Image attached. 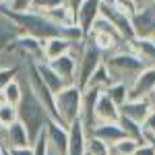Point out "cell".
<instances>
[{
  "label": "cell",
  "instance_id": "41",
  "mask_svg": "<svg viewBox=\"0 0 155 155\" xmlns=\"http://www.w3.org/2000/svg\"><path fill=\"white\" fill-rule=\"evenodd\" d=\"M137 2H139V6H143V4H147L149 0H137Z\"/></svg>",
  "mask_w": 155,
  "mask_h": 155
},
{
  "label": "cell",
  "instance_id": "11",
  "mask_svg": "<svg viewBox=\"0 0 155 155\" xmlns=\"http://www.w3.org/2000/svg\"><path fill=\"white\" fill-rule=\"evenodd\" d=\"M46 139L52 151H56L58 155H66L68 149V128L62 126L56 120H50L46 124Z\"/></svg>",
  "mask_w": 155,
  "mask_h": 155
},
{
  "label": "cell",
  "instance_id": "35",
  "mask_svg": "<svg viewBox=\"0 0 155 155\" xmlns=\"http://www.w3.org/2000/svg\"><path fill=\"white\" fill-rule=\"evenodd\" d=\"M31 2H33V0H12L11 6H6V8L12 11V12H25V11L31 8Z\"/></svg>",
  "mask_w": 155,
  "mask_h": 155
},
{
  "label": "cell",
  "instance_id": "36",
  "mask_svg": "<svg viewBox=\"0 0 155 155\" xmlns=\"http://www.w3.org/2000/svg\"><path fill=\"white\" fill-rule=\"evenodd\" d=\"M134 155H155V145L141 143V145H139V149L134 151Z\"/></svg>",
  "mask_w": 155,
  "mask_h": 155
},
{
  "label": "cell",
  "instance_id": "9",
  "mask_svg": "<svg viewBox=\"0 0 155 155\" xmlns=\"http://www.w3.org/2000/svg\"><path fill=\"white\" fill-rule=\"evenodd\" d=\"M99 15L106 17L110 23L114 25L116 29L120 31V35L124 39H132L134 37V31H132V23H130V17L124 15L122 11H118L116 6H107V4H99Z\"/></svg>",
  "mask_w": 155,
  "mask_h": 155
},
{
  "label": "cell",
  "instance_id": "3",
  "mask_svg": "<svg viewBox=\"0 0 155 155\" xmlns=\"http://www.w3.org/2000/svg\"><path fill=\"white\" fill-rule=\"evenodd\" d=\"M81 97H83V89L79 85H66L62 87L58 93H54V106H56V116L62 126L68 128L74 120H79L81 114Z\"/></svg>",
  "mask_w": 155,
  "mask_h": 155
},
{
  "label": "cell",
  "instance_id": "40",
  "mask_svg": "<svg viewBox=\"0 0 155 155\" xmlns=\"http://www.w3.org/2000/svg\"><path fill=\"white\" fill-rule=\"evenodd\" d=\"M12 0H0V6H11Z\"/></svg>",
  "mask_w": 155,
  "mask_h": 155
},
{
  "label": "cell",
  "instance_id": "34",
  "mask_svg": "<svg viewBox=\"0 0 155 155\" xmlns=\"http://www.w3.org/2000/svg\"><path fill=\"white\" fill-rule=\"evenodd\" d=\"M116 8L122 11L124 15L132 17L134 12L139 11V2H137V0H116Z\"/></svg>",
  "mask_w": 155,
  "mask_h": 155
},
{
  "label": "cell",
  "instance_id": "33",
  "mask_svg": "<svg viewBox=\"0 0 155 155\" xmlns=\"http://www.w3.org/2000/svg\"><path fill=\"white\" fill-rule=\"evenodd\" d=\"M31 149H33V155H48L50 153V145H48V139H46V130L31 143Z\"/></svg>",
  "mask_w": 155,
  "mask_h": 155
},
{
  "label": "cell",
  "instance_id": "42",
  "mask_svg": "<svg viewBox=\"0 0 155 155\" xmlns=\"http://www.w3.org/2000/svg\"><path fill=\"white\" fill-rule=\"evenodd\" d=\"M0 155H4V147L2 145H0Z\"/></svg>",
  "mask_w": 155,
  "mask_h": 155
},
{
  "label": "cell",
  "instance_id": "45",
  "mask_svg": "<svg viewBox=\"0 0 155 155\" xmlns=\"http://www.w3.org/2000/svg\"><path fill=\"white\" fill-rule=\"evenodd\" d=\"M153 41H155V39H153Z\"/></svg>",
  "mask_w": 155,
  "mask_h": 155
},
{
  "label": "cell",
  "instance_id": "2",
  "mask_svg": "<svg viewBox=\"0 0 155 155\" xmlns=\"http://www.w3.org/2000/svg\"><path fill=\"white\" fill-rule=\"evenodd\" d=\"M19 79L23 83V95L21 101L17 104V112H19V122L25 126V130L29 134V141L33 143L41 132L46 130V124L50 122V116L46 112V107L41 106V101L37 99L33 93V89L29 87L27 79L23 77V72L19 71Z\"/></svg>",
  "mask_w": 155,
  "mask_h": 155
},
{
  "label": "cell",
  "instance_id": "24",
  "mask_svg": "<svg viewBox=\"0 0 155 155\" xmlns=\"http://www.w3.org/2000/svg\"><path fill=\"white\" fill-rule=\"evenodd\" d=\"M139 141L130 139V137H124L116 141L114 145H110V155H134V151L139 149Z\"/></svg>",
  "mask_w": 155,
  "mask_h": 155
},
{
  "label": "cell",
  "instance_id": "15",
  "mask_svg": "<svg viewBox=\"0 0 155 155\" xmlns=\"http://www.w3.org/2000/svg\"><path fill=\"white\" fill-rule=\"evenodd\" d=\"M85 147H87V130L81 124V120H74L72 124H68V149H66V155H87Z\"/></svg>",
  "mask_w": 155,
  "mask_h": 155
},
{
  "label": "cell",
  "instance_id": "8",
  "mask_svg": "<svg viewBox=\"0 0 155 155\" xmlns=\"http://www.w3.org/2000/svg\"><path fill=\"white\" fill-rule=\"evenodd\" d=\"M155 91V66H145L128 85V99L149 97Z\"/></svg>",
  "mask_w": 155,
  "mask_h": 155
},
{
  "label": "cell",
  "instance_id": "7",
  "mask_svg": "<svg viewBox=\"0 0 155 155\" xmlns=\"http://www.w3.org/2000/svg\"><path fill=\"white\" fill-rule=\"evenodd\" d=\"M11 48L27 62V60H44V50H41V39H37L33 35H27V33H19L11 41Z\"/></svg>",
  "mask_w": 155,
  "mask_h": 155
},
{
  "label": "cell",
  "instance_id": "25",
  "mask_svg": "<svg viewBox=\"0 0 155 155\" xmlns=\"http://www.w3.org/2000/svg\"><path fill=\"white\" fill-rule=\"evenodd\" d=\"M104 93H106V95L120 107L126 99H128V85H126V83H120V81H114V83L110 85Z\"/></svg>",
  "mask_w": 155,
  "mask_h": 155
},
{
  "label": "cell",
  "instance_id": "31",
  "mask_svg": "<svg viewBox=\"0 0 155 155\" xmlns=\"http://www.w3.org/2000/svg\"><path fill=\"white\" fill-rule=\"evenodd\" d=\"M58 4H64V0H33L31 2V8L29 11L33 12H48L50 8H54V6H58Z\"/></svg>",
  "mask_w": 155,
  "mask_h": 155
},
{
  "label": "cell",
  "instance_id": "16",
  "mask_svg": "<svg viewBox=\"0 0 155 155\" xmlns=\"http://www.w3.org/2000/svg\"><path fill=\"white\" fill-rule=\"evenodd\" d=\"M33 64H35V71H37V74H39V79L44 81V85L48 87L52 93H58L62 87H66V83L62 81V77L50 66V62L37 60V62H33Z\"/></svg>",
  "mask_w": 155,
  "mask_h": 155
},
{
  "label": "cell",
  "instance_id": "29",
  "mask_svg": "<svg viewBox=\"0 0 155 155\" xmlns=\"http://www.w3.org/2000/svg\"><path fill=\"white\" fill-rule=\"evenodd\" d=\"M91 31H101V33H107V35L116 37V39H124V37L120 35V31H118V29H116L114 25L110 23L106 17H101V15H99L95 21H93V25H91ZM91 31H89V33H91Z\"/></svg>",
  "mask_w": 155,
  "mask_h": 155
},
{
  "label": "cell",
  "instance_id": "23",
  "mask_svg": "<svg viewBox=\"0 0 155 155\" xmlns=\"http://www.w3.org/2000/svg\"><path fill=\"white\" fill-rule=\"evenodd\" d=\"M89 39L95 44L97 48L101 50L104 54H107V52H112V50H116L124 41V39H116V37H112V35H107V33H101V31H91L89 33Z\"/></svg>",
  "mask_w": 155,
  "mask_h": 155
},
{
  "label": "cell",
  "instance_id": "20",
  "mask_svg": "<svg viewBox=\"0 0 155 155\" xmlns=\"http://www.w3.org/2000/svg\"><path fill=\"white\" fill-rule=\"evenodd\" d=\"M132 50L147 62V66H155V41L153 39H143V37H132L130 39Z\"/></svg>",
  "mask_w": 155,
  "mask_h": 155
},
{
  "label": "cell",
  "instance_id": "26",
  "mask_svg": "<svg viewBox=\"0 0 155 155\" xmlns=\"http://www.w3.org/2000/svg\"><path fill=\"white\" fill-rule=\"evenodd\" d=\"M19 120V112H17V106H11V104H6V101H2L0 99V126L2 128H6V126H11Z\"/></svg>",
  "mask_w": 155,
  "mask_h": 155
},
{
  "label": "cell",
  "instance_id": "4",
  "mask_svg": "<svg viewBox=\"0 0 155 155\" xmlns=\"http://www.w3.org/2000/svg\"><path fill=\"white\" fill-rule=\"evenodd\" d=\"M101 62H104V52L97 48L89 37H83L81 46L77 50V85L81 89L85 87L91 72L95 71Z\"/></svg>",
  "mask_w": 155,
  "mask_h": 155
},
{
  "label": "cell",
  "instance_id": "14",
  "mask_svg": "<svg viewBox=\"0 0 155 155\" xmlns=\"http://www.w3.org/2000/svg\"><path fill=\"white\" fill-rule=\"evenodd\" d=\"M0 145L4 149H15V147H27V145H31V141H29V134L25 130V126L17 120L15 124L2 128V132H0Z\"/></svg>",
  "mask_w": 155,
  "mask_h": 155
},
{
  "label": "cell",
  "instance_id": "22",
  "mask_svg": "<svg viewBox=\"0 0 155 155\" xmlns=\"http://www.w3.org/2000/svg\"><path fill=\"white\" fill-rule=\"evenodd\" d=\"M21 95H23V83H21V79H19V74H17L11 83L0 91V99L6 101V104H11V106H17V104L21 101Z\"/></svg>",
  "mask_w": 155,
  "mask_h": 155
},
{
  "label": "cell",
  "instance_id": "10",
  "mask_svg": "<svg viewBox=\"0 0 155 155\" xmlns=\"http://www.w3.org/2000/svg\"><path fill=\"white\" fill-rule=\"evenodd\" d=\"M99 4H101V0H83V2H81V6L77 8V12H74L77 27L81 29L83 37L89 35L93 21L99 17Z\"/></svg>",
  "mask_w": 155,
  "mask_h": 155
},
{
  "label": "cell",
  "instance_id": "19",
  "mask_svg": "<svg viewBox=\"0 0 155 155\" xmlns=\"http://www.w3.org/2000/svg\"><path fill=\"white\" fill-rule=\"evenodd\" d=\"M50 21H54L60 27H77V19H74V11H71V6L66 4H58L54 8H50L48 12H44Z\"/></svg>",
  "mask_w": 155,
  "mask_h": 155
},
{
  "label": "cell",
  "instance_id": "46",
  "mask_svg": "<svg viewBox=\"0 0 155 155\" xmlns=\"http://www.w3.org/2000/svg\"><path fill=\"white\" fill-rule=\"evenodd\" d=\"M153 2H155V0H153Z\"/></svg>",
  "mask_w": 155,
  "mask_h": 155
},
{
  "label": "cell",
  "instance_id": "38",
  "mask_svg": "<svg viewBox=\"0 0 155 155\" xmlns=\"http://www.w3.org/2000/svg\"><path fill=\"white\" fill-rule=\"evenodd\" d=\"M81 2H83V0H64V4L71 6V11H74V12H77V8L81 6Z\"/></svg>",
  "mask_w": 155,
  "mask_h": 155
},
{
  "label": "cell",
  "instance_id": "17",
  "mask_svg": "<svg viewBox=\"0 0 155 155\" xmlns=\"http://www.w3.org/2000/svg\"><path fill=\"white\" fill-rule=\"evenodd\" d=\"M95 120L97 122H118L120 120V107L101 91L95 101Z\"/></svg>",
  "mask_w": 155,
  "mask_h": 155
},
{
  "label": "cell",
  "instance_id": "27",
  "mask_svg": "<svg viewBox=\"0 0 155 155\" xmlns=\"http://www.w3.org/2000/svg\"><path fill=\"white\" fill-rule=\"evenodd\" d=\"M118 124L122 126V130L126 132V137H130V139H137L139 143H145V137H143V126H141V124H137V122H132V120L124 118V116H120Z\"/></svg>",
  "mask_w": 155,
  "mask_h": 155
},
{
  "label": "cell",
  "instance_id": "6",
  "mask_svg": "<svg viewBox=\"0 0 155 155\" xmlns=\"http://www.w3.org/2000/svg\"><path fill=\"white\" fill-rule=\"evenodd\" d=\"M83 39H71V37H48V39H41V50H44V60H54L62 56V54H68V52H77L81 46Z\"/></svg>",
  "mask_w": 155,
  "mask_h": 155
},
{
  "label": "cell",
  "instance_id": "1",
  "mask_svg": "<svg viewBox=\"0 0 155 155\" xmlns=\"http://www.w3.org/2000/svg\"><path fill=\"white\" fill-rule=\"evenodd\" d=\"M104 64H106L112 81H120L126 85H130L134 77L147 66V62L132 50L130 39H124L116 50L104 54Z\"/></svg>",
  "mask_w": 155,
  "mask_h": 155
},
{
  "label": "cell",
  "instance_id": "5",
  "mask_svg": "<svg viewBox=\"0 0 155 155\" xmlns=\"http://www.w3.org/2000/svg\"><path fill=\"white\" fill-rule=\"evenodd\" d=\"M134 37L155 39V2L149 0L147 4L139 6V11L130 17Z\"/></svg>",
  "mask_w": 155,
  "mask_h": 155
},
{
  "label": "cell",
  "instance_id": "28",
  "mask_svg": "<svg viewBox=\"0 0 155 155\" xmlns=\"http://www.w3.org/2000/svg\"><path fill=\"white\" fill-rule=\"evenodd\" d=\"M87 155H110V145L104 143L101 139H97L93 134H87Z\"/></svg>",
  "mask_w": 155,
  "mask_h": 155
},
{
  "label": "cell",
  "instance_id": "44",
  "mask_svg": "<svg viewBox=\"0 0 155 155\" xmlns=\"http://www.w3.org/2000/svg\"><path fill=\"white\" fill-rule=\"evenodd\" d=\"M0 132H2V126H0Z\"/></svg>",
  "mask_w": 155,
  "mask_h": 155
},
{
  "label": "cell",
  "instance_id": "13",
  "mask_svg": "<svg viewBox=\"0 0 155 155\" xmlns=\"http://www.w3.org/2000/svg\"><path fill=\"white\" fill-rule=\"evenodd\" d=\"M151 110H153V107H151L149 97H141V99H126V101L120 106V116L132 120V122H137V124H143L145 118L149 116V112H151Z\"/></svg>",
  "mask_w": 155,
  "mask_h": 155
},
{
  "label": "cell",
  "instance_id": "12",
  "mask_svg": "<svg viewBox=\"0 0 155 155\" xmlns=\"http://www.w3.org/2000/svg\"><path fill=\"white\" fill-rule=\"evenodd\" d=\"M50 66L62 77V81L66 85H74L77 83V52H68L62 54L54 60H48Z\"/></svg>",
  "mask_w": 155,
  "mask_h": 155
},
{
  "label": "cell",
  "instance_id": "39",
  "mask_svg": "<svg viewBox=\"0 0 155 155\" xmlns=\"http://www.w3.org/2000/svg\"><path fill=\"white\" fill-rule=\"evenodd\" d=\"M101 4H107V6H116V0H101Z\"/></svg>",
  "mask_w": 155,
  "mask_h": 155
},
{
  "label": "cell",
  "instance_id": "18",
  "mask_svg": "<svg viewBox=\"0 0 155 155\" xmlns=\"http://www.w3.org/2000/svg\"><path fill=\"white\" fill-rule=\"evenodd\" d=\"M89 134L101 139V141L107 143V145H114L116 141H120V139L126 137V132L122 130V126H120L118 122H97Z\"/></svg>",
  "mask_w": 155,
  "mask_h": 155
},
{
  "label": "cell",
  "instance_id": "21",
  "mask_svg": "<svg viewBox=\"0 0 155 155\" xmlns=\"http://www.w3.org/2000/svg\"><path fill=\"white\" fill-rule=\"evenodd\" d=\"M112 83H114V81H112V77H110V72H107L106 64L101 62L95 71L91 72V77L87 79L85 87H91V89H97V91H106Z\"/></svg>",
  "mask_w": 155,
  "mask_h": 155
},
{
  "label": "cell",
  "instance_id": "43",
  "mask_svg": "<svg viewBox=\"0 0 155 155\" xmlns=\"http://www.w3.org/2000/svg\"><path fill=\"white\" fill-rule=\"evenodd\" d=\"M48 155H58V153H56V151H52V149H50V153Z\"/></svg>",
  "mask_w": 155,
  "mask_h": 155
},
{
  "label": "cell",
  "instance_id": "37",
  "mask_svg": "<svg viewBox=\"0 0 155 155\" xmlns=\"http://www.w3.org/2000/svg\"><path fill=\"white\" fill-rule=\"evenodd\" d=\"M11 155H33V149H31V145H27V147H15V149H6Z\"/></svg>",
  "mask_w": 155,
  "mask_h": 155
},
{
  "label": "cell",
  "instance_id": "32",
  "mask_svg": "<svg viewBox=\"0 0 155 155\" xmlns=\"http://www.w3.org/2000/svg\"><path fill=\"white\" fill-rule=\"evenodd\" d=\"M19 71H21V66H2L0 68V91L19 74Z\"/></svg>",
  "mask_w": 155,
  "mask_h": 155
},
{
  "label": "cell",
  "instance_id": "30",
  "mask_svg": "<svg viewBox=\"0 0 155 155\" xmlns=\"http://www.w3.org/2000/svg\"><path fill=\"white\" fill-rule=\"evenodd\" d=\"M141 126H143L145 143L155 145V110H151V112H149V116L145 118V122L141 124Z\"/></svg>",
  "mask_w": 155,
  "mask_h": 155
}]
</instances>
